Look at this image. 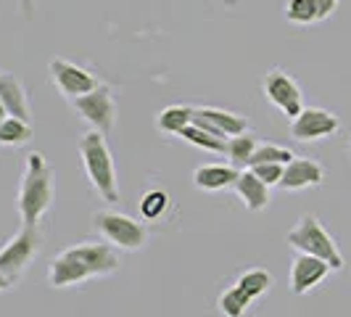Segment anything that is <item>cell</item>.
<instances>
[{"label": "cell", "mask_w": 351, "mask_h": 317, "mask_svg": "<svg viewBox=\"0 0 351 317\" xmlns=\"http://www.w3.org/2000/svg\"><path fill=\"white\" fill-rule=\"evenodd\" d=\"M53 193H56V175L51 164L40 151H32L27 156V169L21 177V188L16 196V209L24 225L35 228L43 220V214L51 209Z\"/></svg>", "instance_id": "1"}, {"label": "cell", "mask_w": 351, "mask_h": 317, "mask_svg": "<svg viewBox=\"0 0 351 317\" xmlns=\"http://www.w3.org/2000/svg\"><path fill=\"white\" fill-rule=\"evenodd\" d=\"M80 156H82V167L88 175L90 185L98 191V196L117 204L119 201V183H117V167H114V156L108 151L106 135L98 130H90L80 141Z\"/></svg>", "instance_id": "2"}, {"label": "cell", "mask_w": 351, "mask_h": 317, "mask_svg": "<svg viewBox=\"0 0 351 317\" xmlns=\"http://www.w3.org/2000/svg\"><path fill=\"white\" fill-rule=\"evenodd\" d=\"M288 244L291 248H296L301 254H312L319 257L330 264L333 270H343V254L338 251V244L333 241V235L322 228V222L317 220L315 214H304L296 228L288 233Z\"/></svg>", "instance_id": "3"}, {"label": "cell", "mask_w": 351, "mask_h": 317, "mask_svg": "<svg viewBox=\"0 0 351 317\" xmlns=\"http://www.w3.org/2000/svg\"><path fill=\"white\" fill-rule=\"evenodd\" d=\"M269 285H272V275L267 270H262V267H254V270L243 272L232 288L219 294L217 307H219V312L225 317H243L246 309L251 307V301L264 296L269 291Z\"/></svg>", "instance_id": "4"}, {"label": "cell", "mask_w": 351, "mask_h": 317, "mask_svg": "<svg viewBox=\"0 0 351 317\" xmlns=\"http://www.w3.org/2000/svg\"><path fill=\"white\" fill-rule=\"evenodd\" d=\"M40 246H43V233L37 230V225L35 228L24 225L5 246L0 248V272L11 281V285H16L24 278V272L37 257Z\"/></svg>", "instance_id": "5"}, {"label": "cell", "mask_w": 351, "mask_h": 317, "mask_svg": "<svg viewBox=\"0 0 351 317\" xmlns=\"http://www.w3.org/2000/svg\"><path fill=\"white\" fill-rule=\"evenodd\" d=\"M93 228L104 235V241H108L117 248H124V251H138L148 241L145 225L127 214H119V211H95Z\"/></svg>", "instance_id": "6"}, {"label": "cell", "mask_w": 351, "mask_h": 317, "mask_svg": "<svg viewBox=\"0 0 351 317\" xmlns=\"http://www.w3.org/2000/svg\"><path fill=\"white\" fill-rule=\"evenodd\" d=\"M71 104L82 114L85 122L93 124V130H98L104 135H108L114 130V124H117V104H114V95H111L108 85H98L95 90L74 98Z\"/></svg>", "instance_id": "7"}, {"label": "cell", "mask_w": 351, "mask_h": 317, "mask_svg": "<svg viewBox=\"0 0 351 317\" xmlns=\"http://www.w3.org/2000/svg\"><path fill=\"white\" fill-rule=\"evenodd\" d=\"M338 130V117L328 108H301L299 117H293L291 122V138L299 143H315L330 138Z\"/></svg>", "instance_id": "8"}, {"label": "cell", "mask_w": 351, "mask_h": 317, "mask_svg": "<svg viewBox=\"0 0 351 317\" xmlns=\"http://www.w3.org/2000/svg\"><path fill=\"white\" fill-rule=\"evenodd\" d=\"M48 71H51L53 85L61 90L66 98H71V101L101 85L98 77H95L93 71L82 69V67L71 64V61H66V58H53L51 64H48Z\"/></svg>", "instance_id": "9"}, {"label": "cell", "mask_w": 351, "mask_h": 317, "mask_svg": "<svg viewBox=\"0 0 351 317\" xmlns=\"http://www.w3.org/2000/svg\"><path fill=\"white\" fill-rule=\"evenodd\" d=\"M264 95L272 106H278L285 117H299L304 108V95L301 88L296 85V80H291L282 69L267 71L264 77Z\"/></svg>", "instance_id": "10"}, {"label": "cell", "mask_w": 351, "mask_h": 317, "mask_svg": "<svg viewBox=\"0 0 351 317\" xmlns=\"http://www.w3.org/2000/svg\"><path fill=\"white\" fill-rule=\"evenodd\" d=\"M333 272V267L319 259V257H312V254H296L293 257V264H291V291L301 296V294H309L315 285L325 281L328 275Z\"/></svg>", "instance_id": "11"}, {"label": "cell", "mask_w": 351, "mask_h": 317, "mask_svg": "<svg viewBox=\"0 0 351 317\" xmlns=\"http://www.w3.org/2000/svg\"><path fill=\"white\" fill-rule=\"evenodd\" d=\"M66 254L85 264L93 278L111 275L119 270V254H117V246L111 244H77L66 248Z\"/></svg>", "instance_id": "12"}, {"label": "cell", "mask_w": 351, "mask_h": 317, "mask_svg": "<svg viewBox=\"0 0 351 317\" xmlns=\"http://www.w3.org/2000/svg\"><path fill=\"white\" fill-rule=\"evenodd\" d=\"M322 180H325L322 164H317L315 158L293 156V161H288L285 169H282L280 188L282 191H304V188L319 185Z\"/></svg>", "instance_id": "13"}, {"label": "cell", "mask_w": 351, "mask_h": 317, "mask_svg": "<svg viewBox=\"0 0 351 317\" xmlns=\"http://www.w3.org/2000/svg\"><path fill=\"white\" fill-rule=\"evenodd\" d=\"M88 278H93L88 267L80 262V259L69 257L66 251H61V254L51 262V267H48V283H51L53 288L80 285V283H85Z\"/></svg>", "instance_id": "14"}, {"label": "cell", "mask_w": 351, "mask_h": 317, "mask_svg": "<svg viewBox=\"0 0 351 317\" xmlns=\"http://www.w3.org/2000/svg\"><path fill=\"white\" fill-rule=\"evenodd\" d=\"M0 101L5 106V111L11 117L19 119H32V111H29V98H27V90L21 85L16 74H8V71H0Z\"/></svg>", "instance_id": "15"}, {"label": "cell", "mask_w": 351, "mask_h": 317, "mask_svg": "<svg viewBox=\"0 0 351 317\" xmlns=\"http://www.w3.org/2000/svg\"><path fill=\"white\" fill-rule=\"evenodd\" d=\"M232 188H235V193L243 198V204H246L248 211H262L264 207L269 204V185L262 183L248 167L238 172L235 183H232Z\"/></svg>", "instance_id": "16"}, {"label": "cell", "mask_w": 351, "mask_h": 317, "mask_svg": "<svg viewBox=\"0 0 351 317\" xmlns=\"http://www.w3.org/2000/svg\"><path fill=\"white\" fill-rule=\"evenodd\" d=\"M238 177V169L232 164H204L193 172V183L195 188L201 191H222V188H230Z\"/></svg>", "instance_id": "17"}, {"label": "cell", "mask_w": 351, "mask_h": 317, "mask_svg": "<svg viewBox=\"0 0 351 317\" xmlns=\"http://www.w3.org/2000/svg\"><path fill=\"white\" fill-rule=\"evenodd\" d=\"M201 117H206L217 130L219 135L228 141V138H235V135H243L248 132V122L246 117L241 114H232V111H225V108H214V106H206V108H195Z\"/></svg>", "instance_id": "18"}, {"label": "cell", "mask_w": 351, "mask_h": 317, "mask_svg": "<svg viewBox=\"0 0 351 317\" xmlns=\"http://www.w3.org/2000/svg\"><path fill=\"white\" fill-rule=\"evenodd\" d=\"M195 108L193 106H167L156 117V127L164 135H180L188 124L193 122Z\"/></svg>", "instance_id": "19"}, {"label": "cell", "mask_w": 351, "mask_h": 317, "mask_svg": "<svg viewBox=\"0 0 351 317\" xmlns=\"http://www.w3.org/2000/svg\"><path fill=\"white\" fill-rule=\"evenodd\" d=\"M32 138V124L19 117H5L0 124V145H21Z\"/></svg>", "instance_id": "20"}, {"label": "cell", "mask_w": 351, "mask_h": 317, "mask_svg": "<svg viewBox=\"0 0 351 317\" xmlns=\"http://www.w3.org/2000/svg\"><path fill=\"white\" fill-rule=\"evenodd\" d=\"M180 138H182V141H188L191 145L204 148V151H211V154H225V151H228V141L214 138L211 132L201 130V127H195L193 122H191L185 130H182V132H180Z\"/></svg>", "instance_id": "21"}, {"label": "cell", "mask_w": 351, "mask_h": 317, "mask_svg": "<svg viewBox=\"0 0 351 317\" xmlns=\"http://www.w3.org/2000/svg\"><path fill=\"white\" fill-rule=\"evenodd\" d=\"M256 148V138L251 132H243V135H235V138H228V154L230 164L238 169V167H248V158Z\"/></svg>", "instance_id": "22"}, {"label": "cell", "mask_w": 351, "mask_h": 317, "mask_svg": "<svg viewBox=\"0 0 351 317\" xmlns=\"http://www.w3.org/2000/svg\"><path fill=\"white\" fill-rule=\"evenodd\" d=\"M264 161L288 164V161H293V154H291L288 148H282V145L262 143V145H256V148H254V154H251V158H248V167H254V164H264Z\"/></svg>", "instance_id": "23"}, {"label": "cell", "mask_w": 351, "mask_h": 317, "mask_svg": "<svg viewBox=\"0 0 351 317\" xmlns=\"http://www.w3.org/2000/svg\"><path fill=\"white\" fill-rule=\"evenodd\" d=\"M285 19L291 24H312L317 21V11L312 0H288L285 3Z\"/></svg>", "instance_id": "24"}, {"label": "cell", "mask_w": 351, "mask_h": 317, "mask_svg": "<svg viewBox=\"0 0 351 317\" xmlns=\"http://www.w3.org/2000/svg\"><path fill=\"white\" fill-rule=\"evenodd\" d=\"M167 209H169V196L164 191H148L141 198V214L145 220H158Z\"/></svg>", "instance_id": "25"}, {"label": "cell", "mask_w": 351, "mask_h": 317, "mask_svg": "<svg viewBox=\"0 0 351 317\" xmlns=\"http://www.w3.org/2000/svg\"><path fill=\"white\" fill-rule=\"evenodd\" d=\"M248 169L259 177L262 183H267V185H280L285 164H278V161H264V164H254V167H248Z\"/></svg>", "instance_id": "26"}, {"label": "cell", "mask_w": 351, "mask_h": 317, "mask_svg": "<svg viewBox=\"0 0 351 317\" xmlns=\"http://www.w3.org/2000/svg\"><path fill=\"white\" fill-rule=\"evenodd\" d=\"M315 3V11H317V21H322V19H328L330 14L335 11V5H338V0H312Z\"/></svg>", "instance_id": "27"}, {"label": "cell", "mask_w": 351, "mask_h": 317, "mask_svg": "<svg viewBox=\"0 0 351 317\" xmlns=\"http://www.w3.org/2000/svg\"><path fill=\"white\" fill-rule=\"evenodd\" d=\"M8 288H11V281H8V278L0 272V291H8Z\"/></svg>", "instance_id": "28"}, {"label": "cell", "mask_w": 351, "mask_h": 317, "mask_svg": "<svg viewBox=\"0 0 351 317\" xmlns=\"http://www.w3.org/2000/svg\"><path fill=\"white\" fill-rule=\"evenodd\" d=\"M5 117H8V111H5V106H3V101H0V124H3Z\"/></svg>", "instance_id": "29"}, {"label": "cell", "mask_w": 351, "mask_h": 317, "mask_svg": "<svg viewBox=\"0 0 351 317\" xmlns=\"http://www.w3.org/2000/svg\"><path fill=\"white\" fill-rule=\"evenodd\" d=\"M349 151H351V143H349Z\"/></svg>", "instance_id": "30"}]
</instances>
